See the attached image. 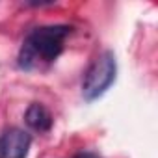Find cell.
Returning <instances> with one entry per match:
<instances>
[{
  "mask_svg": "<svg viewBox=\"0 0 158 158\" xmlns=\"http://www.w3.org/2000/svg\"><path fill=\"white\" fill-rule=\"evenodd\" d=\"M117 76V60L112 50L101 52L91 65L88 67L82 80V97L88 102L101 99L115 82Z\"/></svg>",
  "mask_w": 158,
  "mask_h": 158,
  "instance_id": "7a4b0ae2",
  "label": "cell"
},
{
  "mask_svg": "<svg viewBox=\"0 0 158 158\" xmlns=\"http://www.w3.org/2000/svg\"><path fill=\"white\" fill-rule=\"evenodd\" d=\"M74 158H99V156L93 154V152H80V154H76Z\"/></svg>",
  "mask_w": 158,
  "mask_h": 158,
  "instance_id": "5b68a950",
  "label": "cell"
},
{
  "mask_svg": "<svg viewBox=\"0 0 158 158\" xmlns=\"http://www.w3.org/2000/svg\"><path fill=\"white\" fill-rule=\"evenodd\" d=\"M32 136L19 128L11 127L0 134V158H26L30 152Z\"/></svg>",
  "mask_w": 158,
  "mask_h": 158,
  "instance_id": "3957f363",
  "label": "cell"
},
{
  "mask_svg": "<svg viewBox=\"0 0 158 158\" xmlns=\"http://www.w3.org/2000/svg\"><path fill=\"white\" fill-rule=\"evenodd\" d=\"M71 30L69 24H45L30 30L19 50V67L34 71L56 61L63 52Z\"/></svg>",
  "mask_w": 158,
  "mask_h": 158,
  "instance_id": "6da1fadb",
  "label": "cell"
},
{
  "mask_svg": "<svg viewBox=\"0 0 158 158\" xmlns=\"http://www.w3.org/2000/svg\"><path fill=\"white\" fill-rule=\"evenodd\" d=\"M24 121L35 132H48L52 128V123H54L50 110L41 102H32L28 106V110L24 114Z\"/></svg>",
  "mask_w": 158,
  "mask_h": 158,
  "instance_id": "277c9868",
  "label": "cell"
}]
</instances>
